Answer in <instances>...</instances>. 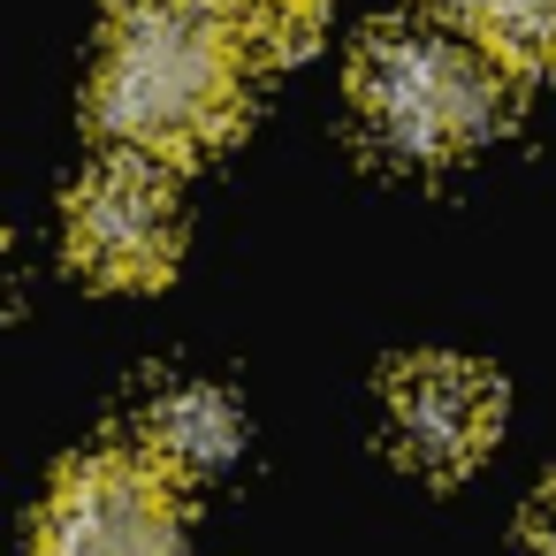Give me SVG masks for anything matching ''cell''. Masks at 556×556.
Listing matches in <instances>:
<instances>
[{
    "label": "cell",
    "mask_w": 556,
    "mask_h": 556,
    "mask_svg": "<svg viewBox=\"0 0 556 556\" xmlns=\"http://www.w3.org/2000/svg\"><path fill=\"white\" fill-rule=\"evenodd\" d=\"M252 39L214 0H123L92 62V123L115 153L184 168L244 115Z\"/></svg>",
    "instance_id": "obj_1"
},
{
    "label": "cell",
    "mask_w": 556,
    "mask_h": 556,
    "mask_svg": "<svg viewBox=\"0 0 556 556\" xmlns=\"http://www.w3.org/2000/svg\"><path fill=\"white\" fill-rule=\"evenodd\" d=\"M510 70L465 39V31H434V24H381L358 39L351 62V108L366 123V138L389 161H465L472 146H488L510 123Z\"/></svg>",
    "instance_id": "obj_2"
},
{
    "label": "cell",
    "mask_w": 556,
    "mask_h": 556,
    "mask_svg": "<svg viewBox=\"0 0 556 556\" xmlns=\"http://www.w3.org/2000/svg\"><path fill=\"white\" fill-rule=\"evenodd\" d=\"M31 556H184V480L146 450H92L47 488Z\"/></svg>",
    "instance_id": "obj_3"
},
{
    "label": "cell",
    "mask_w": 556,
    "mask_h": 556,
    "mask_svg": "<svg viewBox=\"0 0 556 556\" xmlns=\"http://www.w3.org/2000/svg\"><path fill=\"white\" fill-rule=\"evenodd\" d=\"M62 237H70L77 275H92L100 290H153V282H168V267L184 252V214H176V191H168L161 161H138V153L100 161L70 191Z\"/></svg>",
    "instance_id": "obj_4"
},
{
    "label": "cell",
    "mask_w": 556,
    "mask_h": 556,
    "mask_svg": "<svg viewBox=\"0 0 556 556\" xmlns=\"http://www.w3.org/2000/svg\"><path fill=\"white\" fill-rule=\"evenodd\" d=\"M389 434L404 450V465H419L427 480H457L472 472L495 434H503V381L472 358H404L389 374Z\"/></svg>",
    "instance_id": "obj_5"
},
{
    "label": "cell",
    "mask_w": 556,
    "mask_h": 556,
    "mask_svg": "<svg viewBox=\"0 0 556 556\" xmlns=\"http://www.w3.org/2000/svg\"><path fill=\"white\" fill-rule=\"evenodd\" d=\"M138 450L161 457L176 480H199V472H214V465H229L244 450V419H237V404L222 389L184 381V389H161L146 404V442Z\"/></svg>",
    "instance_id": "obj_6"
},
{
    "label": "cell",
    "mask_w": 556,
    "mask_h": 556,
    "mask_svg": "<svg viewBox=\"0 0 556 556\" xmlns=\"http://www.w3.org/2000/svg\"><path fill=\"white\" fill-rule=\"evenodd\" d=\"M465 39H480L510 77H548L556 70V0H427Z\"/></svg>",
    "instance_id": "obj_7"
},
{
    "label": "cell",
    "mask_w": 556,
    "mask_h": 556,
    "mask_svg": "<svg viewBox=\"0 0 556 556\" xmlns=\"http://www.w3.org/2000/svg\"><path fill=\"white\" fill-rule=\"evenodd\" d=\"M214 9H222L260 54H290V47H305V39L320 31L328 0H214Z\"/></svg>",
    "instance_id": "obj_8"
},
{
    "label": "cell",
    "mask_w": 556,
    "mask_h": 556,
    "mask_svg": "<svg viewBox=\"0 0 556 556\" xmlns=\"http://www.w3.org/2000/svg\"><path fill=\"white\" fill-rule=\"evenodd\" d=\"M518 548H526V556H556V480L526 503V518H518Z\"/></svg>",
    "instance_id": "obj_9"
}]
</instances>
